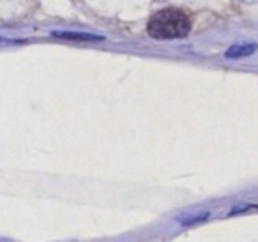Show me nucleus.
Returning a JSON list of instances; mask_svg holds the SVG:
<instances>
[{"instance_id": "20e7f679", "label": "nucleus", "mask_w": 258, "mask_h": 242, "mask_svg": "<svg viewBox=\"0 0 258 242\" xmlns=\"http://www.w3.org/2000/svg\"><path fill=\"white\" fill-rule=\"evenodd\" d=\"M0 43H6V41H4V39H2V37H0Z\"/></svg>"}, {"instance_id": "f03ea898", "label": "nucleus", "mask_w": 258, "mask_h": 242, "mask_svg": "<svg viewBox=\"0 0 258 242\" xmlns=\"http://www.w3.org/2000/svg\"><path fill=\"white\" fill-rule=\"evenodd\" d=\"M256 50V44L253 43H242V44H235V46L228 48L225 53V57L228 58H242V57H249L253 55V51Z\"/></svg>"}, {"instance_id": "f257e3e1", "label": "nucleus", "mask_w": 258, "mask_h": 242, "mask_svg": "<svg viewBox=\"0 0 258 242\" xmlns=\"http://www.w3.org/2000/svg\"><path fill=\"white\" fill-rule=\"evenodd\" d=\"M191 30V20L186 13L179 9H163L151 18L147 32L152 39L170 41L186 37Z\"/></svg>"}, {"instance_id": "7ed1b4c3", "label": "nucleus", "mask_w": 258, "mask_h": 242, "mask_svg": "<svg viewBox=\"0 0 258 242\" xmlns=\"http://www.w3.org/2000/svg\"><path fill=\"white\" fill-rule=\"evenodd\" d=\"M53 37H60V39L68 41H104L106 37L96 36V34H83V32H53Z\"/></svg>"}]
</instances>
